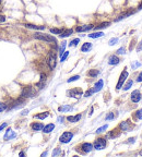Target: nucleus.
Returning <instances> with one entry per match:
<instances>
[{"label":"nucleus","mask_w":142,"mask_h":157,"mask_svg":"<svg viewBox=\"0 0 142 157\" xmlns=\"http://www.w3.org/2000/svg\"><path fill=\"white\" fill-rule=\"evenodd\" d=\"M93 148H94L93 144L89 143V142H84L82 144L75 146V151L79 152L80 154H87V153H90V152L92 151Z\"/></svg>","instance_id":"nucleus-1"},{"label":"nucleus","mask_w":142,"mask_h":157,"mask_svg":"<svg viewBox=\"0 0 142 157\" xmlns=\"http://www.w3.org/2000/svg\"><path fill=\"white\" fill-rule=\"evenodd\" d=\"M34 38H36L38 41H43V42H46V43H57V39H56L54 36L47 35V34H43V33H35V34H34Z\"/></svg>","instance_id":"nucleus-2"},{"label":"nucleus","mask_w":142,"mask_h":157,"mask_svg":"<svg viewBox=\"0 0 142 157\" xmlns=\"http://www.w3.org/2000/svg\"><path fill=\"white\" fill-rule=\"evenodd\" d=\"M128 77H129V73H128V71H127V67H126L124 70H123V72H121V74H120V77H119L118 83H117V85H116V91H119V90L124 86V83L126 82V80H127Z\"/></svg>","instance_id":"nucleus-3"},{"label":"nucleus","mask_w":142,"mask_h":157,"mask_svg":"<svg viewBox=\"0 0 142 157\" xmlns=\"http://www.w3.org/2000/svg\"><path fill=\"white\" fill-rule=\"evenodd\" d=\"M47 63L49 66L50 70H54L57 66V55L55 51L50 50L49 54H48V59H47Z\"/></svg>","instance_id":"nucleus-4"},{"label":"nucleus","mask_w":142,"mask_h":157,"mask_svg":"<svg viewBox=\"0 0 142 157\" xmlns=\"http://www.w3.org/2000/svg\"><path fill=\"white\" fill-rule=\"evenodd\" d=\"M107 145V141H106L105 138H97V139L94 141V144H93V147L97 151H101V150H104Z\"/></svg>","instance_id":"nucleus-5"},{"label":"nucleus","mask_w":142,"mask_h":157,"mask_svg":"<svg viewBox=\"0 0 142 157\" xmlns=\"http://www.w3.org/2000/svg\"><path fill=\"white\" fill-rule=\"evenodd\" d=\"M118 128H119L121 131L126 132V131H131V130L135 128V124L131 122V120H130V119H128V120L120 122V123L118 124Z\"/></svg>","instance_id":"nucleus-6"},{"label":"nucleus","mask_w":142,"mask_h":157,"mask_svg":"<svg viewBox=\"0 0 142 157\" xmlns=\"http://www.w3.org/2000/svg\"><path fill=\"white\" fill-rule=\"evenodd\" d=\"M74 133L72 132V131H66V132H63L60 135V138H59V142L60 143H69L71 140H72V138H73Z\"/></svg>","instance_id":"nucleus-7"},{"label":"nucleus","mask_w":142,"mask_h":157,"mask_svg":"<svg viewBox=\"0 0 142 157\" xmlns=\"http://www.w3.org/2000/svg\"><path fill=\"white\" fill-rule=\"evenodd\" d=\"M67 95L69 97H74V98H79L80 96L83 95V91L81 90L80 87H75V88H72V90H69L67 92Z\"/></svg>","instance_id":"nucleus-8"},{"label":"nucleus","mask_w":142,"mask_h":157,"mask_svg":"<svg viewBox=\"0 0 142 157\" xmlns=\"http://www.w3.org/2000/svg\"><path fill=\"white\" fill-rule=\"evenodd\" d=\"M142 98V94L140 91H138V90H136V91H133L132 93H131V95H130V99H131V102L132 103H139L140 100H141Z\"/></svg>","instance_id":"nucleus-9"},{"label":"nucleus","mask_w":142,"mask_h":157,"mask_svg":"<svg viewBox=\"0 0 142 157\" xmlns=\"http://www.w3.org/2000/svg\"><path fill=\"white\" fill-rule=\"evenodd\" d=\"M22 96L25 97V98H29V97L34 96L33 87H31V86H26V87H24L23 91H22Z\"/></svg>","instance_id":"nucleus-10"},{"label":"nucleus","mask_w":142,"mask_h":157,"mask_svg":"<svg viewBox=\"0 0 142 157\" xmlns=\"http://www.w3.org/2000/svg\"><path fill=\"white\" fill-rule=\"evenodd\" d=\"M94 27L93 24H87V25H80V26H77L75 27V32L78 33H82V32H87V31L92 30Z\"/></svg>","instance_id":"nucleus-11"},{"label":"nucleus","mask_w":142,"mask_h":157,"mask_svg":"<svg viewBox=\"0 0 142 157\" xmlns=\"http://www.w3.org/2000/svg\"><path fill=\"white\" fill-rule=\"evenodd\" d=\"M121 130L119 129V128H115L114 130H111V132L107 134V138H109V139H116V138H118L120 134H121V132H120Z\"/></svg>","instance_id":"nucleus-12"},{"label":"nucleus","mask_w":142,"mask_h":157,"mask_svg":"<svg viewBox=\"0 0 142 157\" xmlns=\"http://www.w3.org/2000/svg\"><path fill=\"white\" fill-rule=\"evenodd\" d=\"M43 128H44V124L42 122H33L31 124V129L33 131H35V132H37V131H42Z\"/></svg>","instance_id":"nucleus-13"},{"label":"nucleus","mask_w":142,"mask_h":157,"mask_svg":"<svg viewBox=\"0 0 142 157\" xmlns=\"http://www.w3.org/2000/svg\"><path fill=\"white\" fill-rule=\"evenodd\" d=\"M119 61H120V59L118 58L117 55H111V57L108 58V63L111 66H116V65L119 63Z\"/></svg>","instance_id":"nucleus-14"},{"label":"nucleus","mask_w":142,"mask_h":157,"mask_svg":"<svg viewBox=\"0 0 142 157\" xmlns=\"http://www.w3.org/2000/svg\"><path fill=\"white\" fill-rule=\"evenodd\" d=\"M12 138H15V133L13 132V130L11 128H8L6 131V134H5V136H3V139L8 141V140H11Z\"/></svg>","instance_id":"nucleus-15"},{"label":"nucleus","mask_w":142,"mask_h":157,"mask_svg":"<svg viewBox=\"0 0 142 157\" xmlns=\"http://www.w3.org/2000/svg\"><path fill=\"white\" fill-rule=\"evenodd\" d=\"M24 26L26 29H31V30H36V31L45 30V26H43V25H35V24H30V23H27V24H24Z\"/></svg>","instance_id":"nucleus-16"},{"label":"nucleus","mask_w":142,"mask_h":157,"mask_svg":"<svg viewBox=\"0 0 142 157\" xmlns=\"http://www.w3.org/2000/svg\"><path fill=\"white\" fill-rule=\"evenodd\" d=\"M103 85H104V81L103 80H99V81H97L95 84H94V86H93V92L94 93H96V92H99L102 90V87H103Z\"/></svg>","instance_id":"nucleus-17"},{"label":"nucleus","mask_w":142,"mask_h":157,"mask_svg":"<svg viewBox=\"0 0 142 157\" xmlns=\"http://www.w3.org/2000/svg\"><path fill=\"white\" fill-rule=\"evenodd\" d=\"M82 118V114H78L77 116H68L67 117V120L71 123H74V122H78Z\"/></svg>","instance_id":"nucleus-18"},{"label":"nucleus","mask_w":142,"mask_h":157,"mask_svg":"<svg viewBox=\"0 0 142 157\" xmlns=\"http://www.w3.org/2000/svg\"><path fill=\"white\" fill-rule=\"evenodd\" d=\"M93 45L92 43H84L82 46H81V51L82 53H87V51H90L91 49H92Z\"/></svg>","instance_id":"nucleus-19"},{"label":"nucleus","mask_w":142,"mask_h":157,"mask_svg":"<svg viewBox=\"0 0 142 157\" xmlns=\"http://www.w3.org/2000/svg\"><path fill=\"white\" fill-rule=\"evenodd\" d=\"M132 119L135 121L141 120L142 119V109H138L132 114Z\"/></svg>","instance_id":"nucleus-20"},{"label":"nucleus","mask_w":142,"mask_h":157,"mask_svg":"<svg viewBox=\"0 0 142 157\" xmlns=\"http://www.w3.org/2000/svg\"><path fill=\"white\" fill-rule=\"evenodd\" d=\"M54 129H55V124H54V123H48L47 126H45V127L43 128V132L44 133H50Z\"/></svg>","instance_id":"nucleus-21"},{"label":"nucleus","mask_w":142,"mask_h":157,"mask_svg":"<svg viewBox=\"0 0 142 157\" xmlns=\"http://www.w3.org/2000/svg\"><path fill=\"white\" fill-rule=\"evenodd\" d=\"M72 33H73V30H71V29H69V30H63V32L59 35V37H61V38L69 37L70 35H72Z\"/></svg>","instance_id":"nucleus-22"},{"label":"nucleus","mask_w":142,"mask_h":157,"mask_svg":"<svg viewBox=\"0 0 142 157\" xmlns=\"http://www.w3.org/2000/svg\"><path fill=\"white\" fill-rule=\"evenodd\" d=\"M109 25H111V22H103V23H99L97 26H95L94 29H95V30H97V31H99V30H103V29L108 27Z\"/></svg>","instance_id":"nucleus-23"},{"label":"nucleus","mask_w":142,"mask_h":157,"mask_svg":"<svg viewBox=\"0 0 142 157\" xmlns=\"http://www.w3.org/2000/svg\"><path fill=\"white\" fill-rule=\"evenodd\" d=\"M104 35V33L103 32H94V33H91V34H89L87 36L90 37V38H99V37H102Z\"/></svg>","instance_id":"nucleus-24"},{"label":"nucleus","mask_w":142,"mask_h":157,"mask_svg":"<svg viewBox=\"0 0 142 157\" xmlns=\"http://www.w3.org/2000/svg\"><path fill=\"white\" fill-rule=\"evenodd\" d=\"M99 74V70H97V69H91V70L87 72V75L91 77V78H96Z\"/></svg>","instance_id":"nucleus-25"},{"label":"nucleus","mask_w":142,"mask_h":157,"mask_svg":"<svg viewBox=\"0 0 142 157\" xmlns=\"http://www.w3.org/2000/svg\"><path fill=\"white\" fill-rule=\"evenodd\" d=\"M49 116V112H41V114H37V115L34 116V118H36V119H41V120H43L45 118H47Z\"/></svg>","instance_id":"nucleus-26"},{"label":"nucleus","mask_w":142,"mask_h":157,"mask_svg":"<svg viewBox=\"0 0 142 157\" xmlns=\"http://www.w3.org/2000/svg\"><path fill=\"white\" fill-rule=\"evenodd\" d=\"M66 46H67V42H66V41L60 44V47H59V56H60V57H61L62 55H63V53H65Z\"/></svg>","instance_id":"nucleus-27"},{"label":"nucleus","mask_w":142,"mask_h":157,"mask_svg":"<svg viewBox=\"0 0 142 157\" xmlns=\"http://www.w3.org/2000/svg\"><path fill=\"white\" fill-rule=\"evenodd\" d=\"M50 33H53V34H57V35H60L63 30L62 29H55V27H53V29H50L49 30Z\"/></svg>","instance_id":"nucleus-28"},{"label":"nucleus","mask_w":142,"mask_h":157,"mask_svg":"<svg viewBox=\"0 0 142 157\" xmlns=\"http://www.w3.org/2000/svg\"><path fill=\"white\" fill-rule=\"evenodd\" d=\"M58 110H59V111H70V110H72V107H71V106H68V105H65V106H62V107H59Z\"/></svg>","instance_id":"nucleus-29"},{"label":"nucleus","mask_w":142,"mask_h":157,"mask_svg":"<svg viewBox=\"0 0 142 157\" xmlns=\"http://www.w3.org/2000/svg\"><path fill=\"white\" fill-rule=\"evenodd\" d=\"M79 43H80V39H79V38H74V39H72V41L70 42L69 46H70V47H75Z\"/></svg>","instance_id":"nucleus-30"},{"label":"nucleus","mask_w":142,"mask_h":157,"mask_svg":"<svg viewBox=\"0 0 142 157\" xmlns=\"http://www.w3.org/2000/svg\"><path fill=\"white\" fill-rule=\"evenodd\" d=\"M131 85H132V80H128L127 83L124 85V91H128L130 87H131Z\"/></svg>","instance_id":"nucleus-31"},{"label":"nucleus","mask_w":142,"mask_h":157,"mask_svg":"<svg viewBox=\"0 0 142 157\" xmlns=\"http://www.w3.org/2000/svg\"><path fill=\"white\" fill-rule=\"evenodd\" d=\"M80 78V75H73V77H71L70 78H68V83H71V82H73V81H78Z\"/></svg>","instance_id":"nucleus-32"},{"label":"nucleus","mask_w":142,"mask_h":157,"mask_svg":"<svg viewBox=\"0 0 142 157\" xmlns=\"http://www.w3.org/2000/svg\"><path fill=\"white\" fill-rule=\"evenodd\" d=\"M107 128H108V126H107V124H105V126H103V127L99 128V129L96 130V133H97V134H99V133H103L106 130V129H107Z\"/></svg>","instance_id":"nucleus-33"},{"label":"nucleus","mask_w":142,"mask_h":157,"mask_svg":"<svg viewBox=\"0 0 142 157\" xmlns=\"http://www.w3.org/2000/svg\"><path fill=\"white\" fill-rule=\"evenodd\" d=\"M118 43V38H116V37H114V38H111V39H109V42H108V44L111 45V46H114V45H116Z\"/></svg>","instance_id":"nucleus-34"},{"label":"nucleus","mask_w":142,"mask_h":157,"mask_svg":"<svg viewBox=\"0 0 142 157\" xmlns=\"http://www.w3.org/2000/svg\"><path fill=\"white\" fill-rule=\"evenodd\" d=\"M68 56H69V51H65V53H63V55L61 56V59H60V61H61V62H63V61L68 58Z\"/></svg>","instance_id":"nucleus-35"},{"label":"nucleus","mask_w":142,"mask_h":157,"mask_svg":"<svg viewBox=\"0 0 142 157\" xmlns=\"http://www.w3.org/2000/svg\"><path fill=\"white\" fill-rule=\"evenodd\" d=\"M93 93H94V92H93V88H90V90H87V91L85 92L84 96H85V97H90L93 94Z\"/></svg>","instance_id":"nucleus-36"},{"label":"nucleus","mask_w":142,"mask_h":157,"mask_svg":"<svg viewBox=\"0 0 142 157\" xmlns=\"http://www.w3.org/2000/svg\"><path fill=\"white\" fill-rule=\"evenodd\" d=\"M114 118H115V115H114L113 112H109L108 115L106 116V120H113Z\"/></svg>","instance_id":"nucleus-37"},{"label":"nucleus","mask_w":142,"mask_h":157,"mask_svg":"<svg viewBox=\"0 0 142 157\" xmlns=\"http://www.w3.org/2000/svg\"><path fill=\"white\" fill-rule=\"evenodd\" d=\"M7 109V105L5 103H0V112H2V111H5Z\"/></svg>","instance_id":"nucleus-38"},{"label":"nucleus","mask_w":142,"mask_h":157,"mask_svg":"<svg viewBox=\"0 0 142 157\" xmlns=\"http://www.w3.org/2000/svg\"><path fill=\"white\" fill-rule=\"evenodd\" d=\"M116 53H117V55H124L125 54V48L124 47H121V48L118 49Z\"/></svg>","instance_id":"nucleus-39"},{"label":"nucleus","mask_w":142,"mask_h":157,"mask_svg":"<svg viewBox=\"0 0 142 157\" xmlns=\"http://www.w3.org/2000/svg\"><path fill=\"white\" fill-rule=\"evenodd\" d=\"M137 51H141L142 50V41L140 43H139V44H138V45H137Z\"/></svg>","instance_id":"nucleus-40"},{"label":"nucleus","mask_w":142,"mask_h":157,"mask_svg":"<svg viewBox=\"0 0 142 157\" xmlns=\"http://www.w3.org/2000/svg\"><path fill=\"white\" fill-rule=\"evenodd\" d=\"M7 127H8V123H7V122H3V123L0 126V132H1L3 129H6Z\"/></svg>","instance_id":"nucleus-41"},{"label":"nucleus","mask_w":142,"mask_h":157,"mask_svg":"<svg viewBox=\"0 0 142 157\" xmlns=\"http://www.w3.org/2000/svg\"><path fill=\"white\" fill-rule=\"evenodd\" d=\"M60 154V150L59 148H56L55 151L53 152V156H56V155H59Z\"/></svg>","instance_id":"nucleus-42"},{"label":"nucleus","mask_w":142,"mask_h":157,"mask_svg":"<svg viewBox=\"0 0 142 157\" xmlns=\"http://www.w3.org/2000/svg\"><path fill=\"white\" fill-rule=\"evenodd\" d=\"M137 82H142V72H140V74L138 75V78H137Z\"/></svg>","instance_id":"nucleus-43"},{"label":"nucleus","mask_w":142,"mask_h":157,"mask_svg":"<svg viewBox=\"0 0 142 157\" xmlns=\"http://www.w3.org/2000/svg\"><path fill=\"white\" fill-rule=\"evenodd\" d=\"M5 21H6V17L0 14V23H2V22H5Z\"/></svg>","instance_id":"nucleus-44"},{"label":"nucleus","mask_w":142,"mask_h":157,"mask_svg":"<svg viewBox=\"0 0 142 157\" xmlns=\"http://www.w3.org/2000/svg\"><path fill=\"white\" fill-rule=\"evenodd\" d=\"M27 112H29V110H23V111L21 112V115L25 116V115H27Z\"/></svg>","instance_id":"nucleus-45"},{"label":"nucleus","mask_w":142,"mask_h":157,"mask_svg":"<svg viewBox=\"0 0 142 157\" xmlns=\"http://www.w3.org/2000/svg\"><path fill=\"white\" fill-rule=\"evenodd\" d=\"M141 66V65H140V63H139V62H138V63H135V65H133V66H132V68H133V69H135V68H137V67H140Z\"/></svg>","instance_id":"nucleus-46"},{"label":"nucleus","mask_w":142,"mask_h":157,"mask_svg":"<svg viewBox=\"0 0 142 157\" xmlns=\"http://www.w3.org/2000/svg\"><path fill=\"white\" fill-rule=\"evenodd\" d=\"M20 156H25V153L24 152H20V154H19Z\"/></svg>","instance_id":"nucleus-47"},{"label":"nucleus","mask_w":142,"mask_h":157,"mask_svg":"<svg viewBox=\"0 0 142 157\" xmlns=\"http://www.w3.org/2000/svg\"><path fill=\"white\" fill-rule=\"evenodd\" d=\"M142 9V1H141V3H140V6L138 7V10H141Z\"/></svg>","instance_id":"nucleus-48"},{"label":"nucleus","mask_w":142,"mask_h":157,"mask_svg":"<svg viewBox=\"0 0 142 157\" xmlns=\"http://www.w3.org/2000/svg\"><path fill=\"white\" fill-rule=\"evenodd\" d=\"M139 154H140V155H141V156H142V150H141V151H140V153H139Z\"/></svg>","instance_id":"nucleus-49"},{"label":"nucleus","mask_w":142,"mask_h":157,"mask_svg":"<svg viewBox=\"0 0 142 157\" xmlns=\"http://www.w3.org/2000/svg\"><path fill=\"white\" fill-rule=\"evenodd\" d=\"M1 2H2V0H0V6H1Z\"/></svg>","instance_id":"nucleus-50"}]
</instances>
